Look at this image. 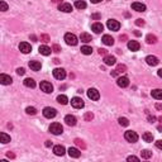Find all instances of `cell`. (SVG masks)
Segmentation results:
<instances>
[{"label": "cell", "instance_id": "cell-1", "mask_svg": "<svg viewBox=\"0 0 162 162\" xmlns=\"http://www.w3.org/2000/svg\"><path fill=\"white\" fill-rule=\"evenodd\" d=\"M49 132L55 136H58V134H62L63 132V127L60 124V123H52L49 125Z\"/></svg>", "mask_w": 162, "mask_h": 162}, {"label": "cell", "instance_id": "cell-2", "mask_svg": "<svg viewBox=\"0 0 162 162\" xmlns=\"http://www.w3.org/2000/svg\"><path fill=\"white\" fill-rule=\"evenodd\" d=\"M65 42L68 46H76L77 44V37L74 33H66L65 34Z\"/></svg>", "mask_w": 162, "mask_h": 162}, {"label": "cell", "instance_id": "cell-3", "mask_svg": "<svg viewBox=\"0 0 162 162\" xmlns=\"http://www.w3.org/2000/svg\"><path fill=\"white\" fill-rule=\"evenodd\" d=\"M56 114H57V110L55 109V108H51V106H46L43 109V115H44V118H55L56 117Z\"/></svg>", "mask_w": 162, "mask_h": 162}, {"label": "cell", "instance_id": "cell-4", "mask_svg": "<svg viewBox=\"0 0 162 162\" xmlns=\"http://www.w3.org/2000/svg\"><path fill=\"white\" fill-rule=\"evenodd\" d=\"M124 138L128 142H131V143H134V142L138 141V134L136 132H133V131H127L124 133Z\"/></svg>", "mask_w": 162, "mask_h": 162}, {"label": "cell", "instance_id": "cell-5", "mask_svg": "<svg viewBox=\"0 0 162 162\" xmlns=\"http://www.w3.org/2000/svg\"><path fill=\"white\" fill-rule=\"evenodd\" d=\"M39 86H41V90L44 91L46 94H51L53 91V85L48 81H42Z\"/></svg>", "mask_w": 162, "mask_h": 162}, {"label": "cell", "instance_id": "cell-6", "mask_svg": "<svg viewBox=\"0 0 162 162\" xmlns=\"http://www.w3.org/2000/svg\"><path fill=\"white\" fill-rule=\"evenodd\" d=\"M71 105L74 106L75 109H81V108H84L85 103H84V100H82L81 98L75 96V98H72L71 99Z\"/></svg>", "mask_w": 162, "mask_h": 162}, {"label": "cell", "instance_id": "cell-7", "mask_svg": "<svg viewBox=\"0 0 162 162\" xmlns=\"http://www.w3.org/2000/svg\"><path fill=\"white\" fill-rule=\"evenodd\" d=\"M106 27L109 28L110 31H119L120 23L118 20H115V19H109V20L106 22Z\"/></svg>", "mask_w": 162, "mask_h": 162}, {"label": "cell", "instance_id": "cell-8", "mask_svg": "<svg viewBox=\"0 0 162 162\" xmlns=\"http://www.w3.org/2000/svg\"><path fill=\"white\" fill-rule=\"evenodd\" d=\"M53 77L57 80H63L66 77V71L63 68H55L53 70Z\"/></svg>", "mask_w": 162, "mask_h": 162}, {"label": "cell", "instance_id": "cell-9", "mask_svg": "<svg viewBox=\"0 0 162 162\" xmlns=\"http://www.w3.org/2000/svg\"><path fill=\"white\" fill-rule=\"evenodd\" d=\"M87 98L89 99H91V100H99L100 94H99V91H98L96 89L91 87V89H89L87 90Z\"/></svg>", "mask_w": 162, "mask_h": 162}, {"label": "cell", "instance_id": "cell-10", "mask_svg": "<svg viewBox=\"0 0 162 162\" xmlns=\"http://www.w3.org/2000/svg\"><path fill=\"white\" fill-rule=\"evenodd\" d=\"M117 84L120 87H127L129 85V79L127 76H120V77H118V80H117Z\"/></svg>", "mask_w": 162, "mask_h": 162}, {"label": "cell", "instance_id": "cell-11", "mask_svg": "<svg viewBox=\"0 0 162 162\" xmlns=\"http://www.w3.org/2000/svg\"><path fill=\"white\" fill-rule=\"evenodd\" d=\"M58 10H61L63 13H71L72 12V5L68 3H62L58 5Z\"/></svg>", "mask_w": 162, "mask_h": 162}, {"label": "cell", "instance_id": "cell-12", "mask_svg": "<svg viewBox=\"0 0 162 162\" xmlns=\"http://www.w3.org/2000/svg\"><path fill=\"white\" fill-rule=\"evenodd\" d=\"M128 48L131 51H133V52H137V51H139V48H141V44H139L137 41H129Z\"/></svg>", "mask_w": 162, "mask_h": 162}, {"label": "cell", "instance_id": "cell-13", "mask_svg": "<svg viewBox=\"0 0 162 162\" xmlns=\"http://www.w3.org/2000/svg\"><path fill=\"white\" fill-rule=\"evenodd\" d=\"M65 151H66L65 147L61 144H57L53 147V153H55L56 156H63V155H65Z\"/></svg>", "mask_w": 162, "mask_h": 162}, {"label": "cell", "instance_id": "cell-14", "mask_svg": "<svg viewBox=\"0 0 162 162\" xmlns=\"http://www.w3.org/2000/svg\"><path fill=\"white\" fill-rule=\"evenodd\" d=\"M19 49H20V52H23V53H29L32 51V47H31L29 43L22 42L20 44H19Z\"/></svg>", "mask_w": 162, "mask_h": 162}, {"label": "cell", "instance_id": "cell-15", "mask_svg": "<svg viewBox=\"0 0 162 162\" xmlns=\"http://www.w3.org/2000/svg\"><path fill=\"white\" fill-rule=\"evenodd\" d=\"M132 9L136 12H146V5L142 4V3H138V1H134L132 4Z\"/></svg>", "mask_w": 162, "mask_h": 162}, {"label": "cell", "instance_id": "cell-16", "mask_svg": "<svg viewBox=\"0 0 162 162\" xmlns=\"http://www.w3.org/2000/svg\"><path fill=\"white\" fill-rule=\"evenodd\" d=\"M115 62H117V58L114 56L106 55L105 57H104V63H105L106 66H113V65H115Z\"/></svg>", "mask_w": 162, "mask_h": 162}, {"label": "cell", "instance_id": "cell-17", "mask_svg": "<svg viewBox=\"0 0 162 162\" xmlns=\"http://www.w3.org/2000/svg\"><path fill=\"white\" fill-rule=\"evenodd\" d=\"M146 62H147L150 66H157L160 61H158V58L156 56H147L146 57Z\"/></svg>", "mask_w": 162, "mask_h": 162}, {"label": "cell", "instance_id": "cell-18", "mask_svg": "<svg viewBox=\"0 0 162 162\" xmlns=\"http://www.w3.org/2000/svg\"><path fill=\"white\" fill-rule=\"evenodd\" d=\"M101 41H103V43L105 44V46H113L114 44V38L112 36H109V34H104Z\"/></svg>", "mask_w": 162, "mask_h": 162}, {"label": "cell", "instance_id": "cell-19", "mask_svg": "<svg viewBox=\"0 0 162 162\" xmlns=\"http://www.w3.org/2000/svg\"><path fill=\"white\" fill-rule=\"evenodd\" d=\"M65 122H66V124L67 125H70V127H74V125H76V122H77V119L75 118L74 115H66L65 117Z\"/></svg>", "mask_w": 162, "mask_h": 162}, {"label": "cell", "instance_id": "cell-20", "mask_svg": "<svg viewBox=\"0 0 162 162\" xmlns=\"http://www.w3.org/2000/svg\"><path fill=\"white\" fill-rule=\"evenodd\" d=\"M0 82H1L3 85H10L13 82V80H12L10 76H8L5 74H1V75H0Z\"/></svg>", "mask_w": 162, "mask_h": 162}, {"label": "cell", "instance_id": "cell-21", "mask_svg": "<svg viewBox=\"0 0 162 162\" xmlns=\"http://www.w3.org/2000/svg\"><path fill=\"white\" fill-rule=\"evenodd\" d=\"M68 155H70V157H72V158H79L81 155V152L75 147H70L68 148Z\"/></svg>", "mask_w": 162, "mask_h": 162}, {"label": "cell", "instance_id": "cell-22", "mask_svg": "<svg viewBox=\"0 0 162 162\" xmlns=\"http://www.w3.org/2000/svg\"><path fill=\"white\" fill-rule=\"evenodd\" d=\"M151 95L156 100H162V89H155V90H152Z\"/></svg>", "mask_w": 162, "mask_h": 162}, {"label": "cell", "instance_id": "cell-23", "mask_svg": "<svg viewBox=\"0 0 162 162\" xmlns=\"http://www.w3.org/2000/svg\"><path fill=\"white\" fill-rule=\"evenodd\" d=\"M38 51H39V53L43 56H48V55H51V52H52V49H51L48 46H44V44L41 46L39 48H38Z\"/></svg>", "mask_w": 162, "mask_h": 162}, {"label": "cell", "instance_id": "cell-24", "mask_svg": "<svg viewBox=\"0 0 162 162\" xmlns=\"http://www.w3.org/2000/svg\"><path fill=\"white\" fill-rule=\"evenodd\" d=\"M91 29H93L95 33H101L103 32V29H104V27H103V24L101 23H99V22H96V23H94L93 25H91Z\"/></svg>", "mask_w": 162, "mask_h": 162}, {"label": "cell", "instance_id": "cell-25", "mask_svg": "<svg viewBox=\"0 0 162 162\" xmlns=\"http://www.w3.org/2000/svg\"><path fill=\"white\" fill-rule=\"evenodd\" d=\"M29 67L33 70V71H39L41 67H42V65H41V62H38V61H29Z\"/></svg>", "mask_w": 162, "mask_h": 162}, {"label": "cell", "instance_id": "cell-26", "mask_svg": "<svg viewBox=\"0 0 162 162\" xmlns=\"http://www.w3.org/2000/svg\"><path fill=\"white\" fill-rule=\"evenodd\" d=\"M80 39H81V42H84V43H89V42H91V36L89 33H81L80 34Z\"/></svg>", "mask_w": 162, "mask_h": 162}, {"label": "cell", "instance_id": "cell-27", "mask_svg": "<svg viewBox=\"0 0 162 162\" xmlns=\"http://www.w3.org/2000/svg\"><path fill=\"white\" fill-rule=\"evenodd\" d=\"M142 138H143L144 142H148V143H151V142L153 141V134H152L151 132H146V133H143Z\"/></svg>", "mask_w": 162, "mask_h": 162}, {"label": "cell", "instance_id": "cell-28", "mask_svg": "<svg viewBox=\"0 0 162 162\" xmlns=\"http://www.w3.org/2000/svg\"><path fill=\"white\" fill-rule=\"evenodd\" d=\"M23 82H24V85H25L27 87H31V89L36 87V81H34L33 79H31V77H29V79H25Z\"/></svg>", "mask_w": 162, "mask_h": 162}, {"label": "cell", "instance_id": "cell-29", "mask_svg": "<svg viewBox=\"0 0 162 162\" xmlns=\"http://www.w3.org/2000/svg\"><path fill=\"white\" fill-rule=\"evenodd\" d=\"M57 103L62 104V105H66V104L68 103L67 96H66V95H58V96H57Z\"/></svg>", "mask_w": 162, "mask_h": 162}, {"label": "cell", "instance_id": "cell-30", "mask_svg": "<svg viewBox=\"0 0 162 162\" xmlns=\"http://www.w3.org/2000/svg\"><path fill=\"white\" fill-rule=\"evenodd\" d=\"M0 141H1V143H9L10 142V136H8L6 133H0Z\"/></svg>", "mask_w": 162, "mask_h": 162}, {"label": "cell", "instance_id": "cell-31", "mask_svg": "<svg viewBox=\"0 0 162 162\" xmlns=\"http://www.w3.org/2000/svg\"><path fill=\"white\" fill-rule=\"evenodd\" d=\"M146 41H147L148 44H155L157 42V37L153 36V34H148V36L146 37Z\"/></svg>", "mask_w": 162, "mask_h": 162}, {"label": "cell", "instance_id": "cell-32", "mask_svg": "<svg viewBox=\"0 0 162 162\" xmlns=\"http://www.w3.org/2000/svg\"><path fill=\"white\" fill-rule=\"evenodd\" d=\"M81 53H84V55H91L93 53V48L91 47H89V46H82L81 47Z\"/></svg>", "mask_w": 162, "mask_h": 162}, {"label": "cell", "instance_id": "cell-33", "mask_svg": "<svg viewBox=\"0 0 162 162\" xmlns=\"http://www.w3.org/2000/svg\"><path fill=\"white\" fill-rule=\"evenodd\" d=\"M75 6L77 9H85V8H86V3H85L84 0H76V1H75Z\"/></svg>", "mask_w": 162, "mask_h": 162}, {"label": "cell", "instance_id": "cell-34", "mask_svg": "<svg viewBox=\"0 0 162 162\" xmlns=\"http://www.w3.org/2000/svg\"><path fill=\"white\" fill-rule=\"evenodd\" d=\"M119 124L122 125V127H128L129 125V120L127 119V118H124V117H122V118H119Z\"/></svg>", "mask_w": 162, "mask_h": 162}, {"label": "cell", "instance_id": "cell-35", "mask_svg": "<svg viewBox=\"0 0 162 162\" xmlns=\"http://www.w3.org/2000/svg\"><path fill=\"white\" fill-rule=\"evenodd\" d=\"M141 156H142V158H146V160H147V158H150L152 156V152L148 150H143L141 152Z\"/></svg>", "mask_w": 162, "mask_h": 162}, {"label": "cell", "instance_id": "cell-36", "mask_svg": "<svg viewBox=\"0 0 162 162\" xmlns=\"http://www.w3.org/2000/svg\"><path fill=\"white\" fill-rule=\"evenodd\" d=\"M25 113L29 114V115H34V114H37V109L34 106H28L27 109H25Z\"/></svg>", "mask_w": 162, "mask_h": 162}, {"label": "cell", "instance_id": "cell-37", "mask_svg": "<svg viewBox=\"0 0 162 162\" xmlns=\"http://www.w3.org/2000/svg\"><path fill=\"white\" fill-rule=\"evenodd\" d=\"M118 74H123V72L127 71V66L125 65H118L117 66V70H115Z\"/></svg>", "mask_w": 162, "mask_h": 162}, {"label": "cell", "instance_id": "cell-38", "mask_svg": "<svg viewBox=\"0 0 162 162\" xmlns=\"http://www.w3.org/2000/svg\"><path fill=\"white\" fill-rule=\"evenodd\" d=\"M75 143H76V146H79V147H81L82 150H85V148H86V146H85L84 141H81V139H79V138H76V139H75Z\"/></svg>", "mask_w": 162, "mask_h": 162}, {"label": "cell", "instance_id": "cell-39", "mask_svg": "<svg viewBox=\"0 0 162 162\" xmlns=\"http://www.w3.org/2000/svg\"><path fill=\"white\" fill-rule=\"evenodd\" d=\"M93 118H94V114L91 112L86 113V114H85V117H84V119L86 120V122H91V119H93Z\"/></svg>", "mask_w": 162, "mask_h": 162}, {"label": "cell", "instance_id": "cell-40", "mask_svg": "<svg viewBox=\"0 0 162 162\" xmlns=\"http://www.w3.org/2000/svg\"><path fill=\"white\" fill-rule=\"evenodd\" d=\"M41 41L42 42H44V43H47V42H49V37L47 36V34H41Z\"/></svg>", "mask_w": 162, "mask_h": 162}, {"label": "cell", "instance_id": "cell-41", "mask_svg": "<svg viewBox=\"0 0 162 162\" xmlns=\"http://www.w3.org/2000/svg\"><path fill=\"white\" fill-rule=\"evenodd\" d=\"M0 8H1V12H6L8 10V4L5 1H0Z\"/></svg>", "mask_w": 162, "mask_h": 162}, {"label": "cell", "instance_id": "cell-42", "mask_svg": "<svg viewBox=\"0 0 162 162\" xmlns=\"http://www.w3.org/2000/svg\"><path fill=\"white\" fill-rule=\"evenodd\" d=\"M52 49H53V52H56V53H58V52H61V47L58 46V44H53V47H52Z\"/></svg>", "mask_w": 162, "mask_h": 162}, {"label": "cell", "instance_id": "cell-43", "mask_svg": "<svg viewBox=\"0 0 162 162\" xmlns=\"http://www.w3.org/2000/svg\"><path fill=\"white\" fill-rule=\"evenodd\" d=\"M17 74L18 75H24L25 74V70L22 68V67H19V68H17Z\"/></svg>", "mask_w": 162, "mask_h": 162}, {"label": "cell", "instance_id": "cell-44", "mask_svg": "<svg viewBox=\"0 0 162 162\" xmlns=\"http://www.w3.org/2000/svg\"><path fill=\"white\" fill-rule=\"evenodd\" d=\"M127 161H139V158L137 156H129L127 158Z\"/></svg>", "mask_w": 162, "mask_h": 162}, {"label": "cell", "instance_id": "cell-45", "mask_svg": "<svg viewBox=\"0 0 162 162\" xmlns=\"http://www.w3.org/2000/svg\"><path fill=\"white\" fill-rule=\"evenodd\" d=\"M156 147L158 148V150H162V139H160V141L156 142Z\"/></svg>", "mask_w": 162, "mask_h": 162}, {"label": "cell", "instance_id": "cell-46", "mask_svg": "<svg viewBox=\"0 0 162 162\" xmlns=\"http://www.w3.org/2000/svg\"><path fill=\"white\" fill-rule=\"evenodd\" d=\"M136 24L137 25H144V20L143 19H137V20H136Z\"/></svg>", "mask_w": 162, "mask_h": 162}, {"label": "cell", "instance_id": "cell-47", "mask_svg": "<svg viewBox=\"0 0 162 162\" xmlns=\"http://www.w3.org/2000/svg\"><path fill=\"white\" fill-rule=\"evenodd\" d=\"M155 120H156V117L155 115H148V122L150 123H153Z\"/></svg>", "mask_w": 162, "mask_h": 162}, {"label": "cell", "instance_id": "cell-48", "mask_svg": "<svg viewBox=\"0 0 162 162\" xmlns=\"http://www.w3.org/2000/svg\"><path fill=\"white\" fill-rule=\"evenodd\" d=\"M99 55L106 56V49H104V48H99Z\"/></svg>", "mask_w": 162, "mask_h": 162}, {"label": "cell", "instance_id": "cell-49", "mask_svg": "<svg viewBox=\"0 0 162 162\" xmlns=\"http://www.w3.org/2000/svg\"><path fill=\"white\" fill-rule=\"evenodd\" d=\"M9 158H15V155L14 153H12V152H8V155H6Z\"/></svg>", "mask_w": 162, "mask_h": 162}, {"label": "cell", "instance_id": "cell-50", "mask_svg": "<svg viewBox=\"0 0 162 162\" xmlns=\"http://www.w3.org/2000/svg\"><path fill=\"white\" fill-rule=\"evenodd\" d=\"M31 39L33 41V42H37V37L34 36V34H32V36H31Z\"/></svg>", "mask_w": 162, "mask_h": 162}, {"label": "cell", "instance_id": "cell-51", "mask_svg": "<svg viewBox=\"0 0 162 162\" xmlns=\"http://www.w3.org/2000/svg\"><path fill=\"white\" fill-rule=\"evenodd\" d=\"M119 38H120V41L123 42V41H125V39H127V36H125V34H123V36H120Z\"/></svg>", "mask_w": 162, "mask_h": 162}, {"label": "cell", "instance_id": "cell-52", "mask_svg": "<svg viewBox=\"0 0 162 162\" xmlns=\"http://www.w3.org/2000/svg\"><path fill=\"white\" fill-rule=\"evenodd\" d=\"M51 146H52V142H51V141H47V142H46V147H51Z\"/></svg>", "mask_w": 162, "mask_h": 162}, {"label": "cell", "instance_id": "cell-53", "mask_svg": "<svg viewBox=\"0 0 162 162\" xmlns=\"http://www.w3.org/2000/svg\"><path fill=\"white\" fill-rule=\"evenodd\" d=\"M100 1H103V0H91L93 4H98V3H100Z\"/></svg>", "mask_w": 162, "mask_h": 162}, {"label": "cell", "instance_id": "cell-54", "mask_svg": "<svg viewBox=\"0 0 162 162\" xmlns=\"http://www.w3.org/2000/svg\"><path fill=\"white\" fill-rule=\"evenodd\" d=\"M91 17H93L94 19H99V17H100V15H99V14H93V15H91Z\"/></svg>", "mask_w": 162, "mask_h": 162}, {"label": "cell", "instance_id": "cell-55", "mask_svg": "<svg viewBox=\"0 0 162 162\" xmlns=\"http://www.w3.org/2000/svg\"><path fill=\"white\" fill-rule=\"evenodd\" d=\"M53 62H55V63H56V65H58V63H60V62H61V61H60V60H58V58H55V60H53Z\"/></svg>", "mask_w": 162, "mask_h": 162}, {"label": "cell", "instance_id": "cell-56", "mask_svg": "<svg viewBox=\"0 0 162 162\" xmlns=\"http://www.w3.org/2000/svg\"><path fill=\"white\" fill-rule=\"evenodd\" d=\"M157 74H158V76H160V77H162V68H161V70H158Z\"/></svg>", "mask_w": 162, "mask_h": 162}, {"label": "cell", "instance_id": "cell-57", "mask_svg": "<svg viewBox=\"0 0 162 162\" xmlns=\"http://www.w3.org/2000/svg\"><path fill=\"white\" fill-rule=\"evenodd\" d=\"M156 108H157V109H162V105H161V104H157Z\"/></svg>", "mask_w": 162, "mask_h": 162}, {"label": "cell", "instance_id": "cell-58", "mask_svg": "<svg viewBox=\"0 0 162 162\" xmlns=\"http://www.w3.org/2000/svg\"><path fill=\"white\" fill-rule=\"evenodd\" d=\"M157 129H158L160 132H162V125H158V127H157Z\"/></svg>", "mask_w": 162, "mask_h": 162}, {"label": "cell", "instance_id": "cell-59", "mask_svg": "<svg viewBox=\"0 0 162 162\" xmlns=\"http://www.w3.org/2000/svg\"><path fill=\"white\" fill-rule=\"evenodd\" d=\"M52 1H53V3H60L61 0H52Z\"/></svg>", "mask_w": 162, "mask_h": 162}, {"label": "cell", "instance_id": "cell-60", "mask_svg": "<svg viewBox=\"0 0 162 162\" xmlns=\"http://www.w3.org/2000/svg\"><path fill=\"white\" fill-rule=\"evenodd\" d=\"M158 120H160V122H161V124H162V117H160V118H158Z\"/></svg>", "mask_w": 162, "mask_h": 162}]
</instances>
